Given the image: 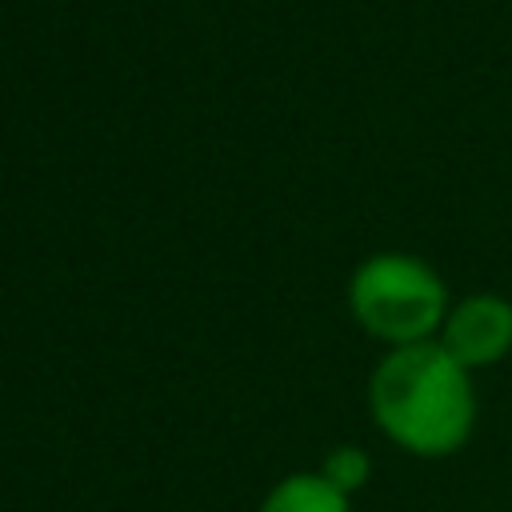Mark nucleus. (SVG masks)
<instances>
[{
  "label": "nucleus",
  "mask_w": 512,
  "mask_h": 512,
  "mask_svg": "<svg viewBox=\"0 0 512 512\" xmlns=\"http://www.w3.org/2000/svg\"><path fill=\"white\" fill-rule=\"evenodd\" d=\"M348 308L372 340L408 348L436 340L452 304L448 284L432 264L408 252H376L352 272Z\"/></svg>",
  "instance_id": "nucleus-2"
},
{
  "label": "nucleus",
  "mask_w": 512,
  "mask_h": 512,
  "mask_svg": "<svg viewBox=\"0 0 512 512\" xmlns=\"http://www.w3.org/2000/svg\"><path fill=\"white\" fill-rule=\"evenodd\" d=\"M332 488H340L344 496H356L368 480H372V456L360 448V444H336L324 460H320V468H316Z\"/></svg>",
  "instance_id": "nucleus-5"
},
{
  "label": "nucleus",
  "mask_w": 512,
  "mask_h": 512,
  "mask_svg": "<svg viewBox=\"0 0 512 512\" xmlns=\"http://www.w3.org/2000/svg\"><path fill=\"white\" fill-rule=\"evenodd\" d=\"M368 412L388 444L416 460L456 456L476 432V384L440 340L388 348L368 380Z\"/></svg>",
  "instance_id": "nucleus-1"
},
{
  "label": "nucleus",
  "mask_w": 512,
  "mask_h": 512,
  "mask_svg": "<svg viewBox=\"0 0 512 512\" xmlns=\"http://www.w3.org/2000/svg\"><path fill=\"white\" fill-rule=\"evenodd\" d=\"M260 512H352V496L332 488L320 472H292L268 488Z\"/></svg>",
  "instance_id": "nucleus-4"
},
{
  "label": "nucleus",
  "mask_w": 512,
  "mask_h": 512,
  "mask_svg": "<svg viewBox=\"0 0 512 512\" xmlns=\"http://www.w3.org/2000/svg\"><path fill=\"white\" fill-rule=\"evenodd\" d=\"M436 340L468 372L500 364L512 352V300L496 292H472L456 300Z\"/></svg>",
  "instance_id": "nucleus-3"
}]
</instances>
